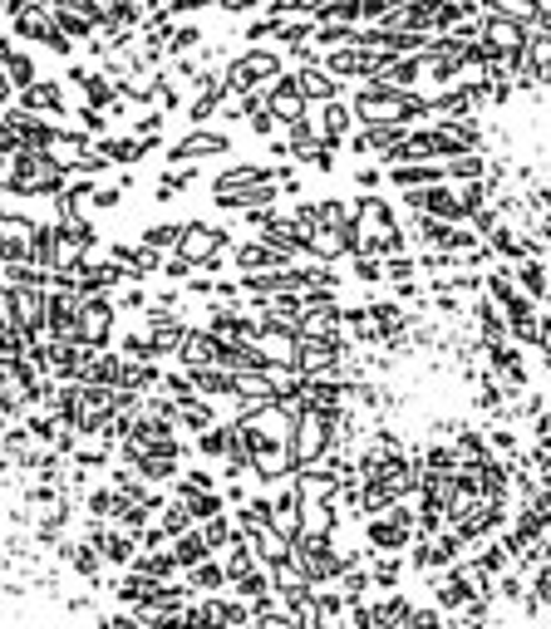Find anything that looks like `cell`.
<instances>
[{
    "instance_id": "cell-1",
    "label": "cell",
    "mask_w": 551,
    "mask_h": 629,
    "mask_svg": "<svg viewBox=\"0 0 551 629\" xmlns=\"http://www.w3.org/2000/svg\"><path fill=\"white\" fill-rule=\"evenodd\" d=\"M69 187V172L45 153V148H20L15 153V172H10V197H60Z\"/></svg>"
},
{
    "instance_id": "cell-2",
    "label": "cell",
    "mask_w": 551,
    "mask_h": 629,
    "mask_svg": "<svg viewBox=\"0 0 551 629\" xmlns=\"http://www.w3.org/2000/svg\"><path fill=\"white\" fill-rule=\"evenodd\" d=\"M276 74H286V59L276 45H246L242 55H232L222 64V84H227V94H251V89H266Z\"/></svg>"
},
{
    "instance_id": "cell-3",
    "label": "cell",
    "mask_w": 551,
    "mask_h": 629,
    "mask_svg": "<svg viewBox=\"0 0 551 629\" xmlns=\"http://www.w3.org/2000/svg\"><path fill=\"white\" fill-rule=\"evenodd\" d=\"M227 251H232V231H227V227H212V222H187L178 256H187L197 271L217 276V271L227 266Z\"/></svg>"
},
{
    "instance_id": "cell-4",
    "label": "cell",
    "mask_w": 551,
    "mask_h": 629,
    "mask_svg": "<svg viewBox=\"0 0 551 629\" xmlns=\"http://www.w3.org/2000/svg\"><path fill=\"white\" fill-rule=\"evenodd\" d=\"M232 153V133L217 128V123H202V128H187L183 138L168 148L163 168H183V163H202V158H222Z\"/></svg>"
},
{
    "instance_id": "cell-5",
    "label": "cell",
    "mask_w": 551,
    "mask_h": 629,
    "mask_svg": "<svg viewBox=\"0 0 551 629\" xmlns=\"http://www.w3.org/2000/svg\"><path fill=\"white\" fill-rule=\"evenodd\" d=\"M114 320H119L114 295H84V300H79V344L109 349V340H114Z\"/></svg>"
},
{
    "instance_id": "cell-6",
    "label": "cell",
    "mask_w": 551,
    "mask_h": 629,
    "mask_svg": "<svg viewBox=\"0 0 551 629\" xmlns=\"http://www.w3.org/2000/svg\"><path fill=\"white\" fill-rule=\"evenodd\" d=\"M50 10L69 40H89L104 30V0H50Z\"/></svg>"
},
{
    "instance_id": "cell-7",
    "label": "cell",
    "mask_w": 551,
    "mask_h": 629,
    "mask_svg": "<svg viewBox=\"0 0 551 629\" xmlns=\"http://www.w3.org/2000/svg\"><path fill=\"white\" fill-rule=\"evenodd\" d=\"M35 231L40 222L25 217V212H0V261H30V246H35Z\"/></svg>"
},
{
    "instance_id": "cell-8",
    "label": "cell",
    "mask_w": 551,
    "mask_h": 629,
    "mask_svg": "<svg viewBox=\"0 0 551 629\" xmlns=\"http://www.w3.org/2000/svg\"><path fill=\"white\" fill-rule=\"evenodd\" d=\"M261 182H276V163H237V168H222L212 177V202L246 192V187H261Z\"/></svg>"
},
{
    "instance_id": "cell-9",
    "label": "cell",
    "mask_w": 551,
    "mask_h": 629,
    "mask_svg": "<svg viewBox=\"0 0 551 629\" xmlns=\"http://www.w3.org/2000/svg\"><path fill=\"white\" fill-rule=\"evenodd\" d=\"M94 148L109 158V168H133V163H143V158L158 148V138H138V133H104V138H94Z\"/></svg>"
},
{
    "instance_id": "cell-10",
    "label": "cell",
    "mask_w": 551,
    "mask_h": 629,
    "mask_svg": "<svg viewBox=\"0 0 551 629\" xmlns=\"http://www.w3.org/2000/svg\"><path fill=\"white\" fill-rule=\"evenodd\" d=\"M55 30H60V25H55L50 0H30L25 10H15V15H10V35H15V40H35V45H45Z\"/></svg>"
},
{
    "instance_id": "cell-11",
    "label": "cell",
    "mask_w": 551,
    "mask_h": 629,
    "mask_svg": "<svg viewBox=\"0 0 551 629\" xmlns=\"http://www.w3.org/2000/svg\"><path fill=\"white\" fill-rule=\"evenodd\" d=\"M15 109H25V114H45V118H69L64 84L60 79H40V84L20 89V94H15Z\"/></svg>"
},
{
    "instance_id": "cell-12",
    "label": "cell",
    "mask_w": 551,
    "mask_h": 629,
    "mask_svg": "<svg viewBox=\"0 0 551 629\" xmlns=\"http://www.w3.org/2000/svg\"><path fill=\"white\" fill-rule=\"evenodd\" d=\"M355 109L345 104V99H330V104H315V128H320V138L325 143H350V133H355Z\"/></svg>"
},
{
    "instance_id": "cell-13",
    "label": "cell",
    "mask_w": 551,
    "mask_h": 629,
    "mask_svg": "<svg viewBox=\"0 0 551 629\" xmlns=\"http://www.w3.org/2000/svg\"><path fill=\"white\" fill-rule=\"evenodd\" d=\"M355 236H379V231H394L399 227V217H394V207L384 202V197H355Z\"/></svg>"
},
{
    "instance_id": "cell-14",
    "label": "cell",
    "mask_w": 551,
    "mask_h": 629,
    "mask_svg": "<svg viewBox=\"0 0 551 629\" xmlns=\"http://www.w3.org/2000/svg\"><path fill=\"white\" fill-rule=\"evenodd\" d=\"M0 69L10 74V84H15V89H30V84H40V79H45V74H40V64H35V55H25L15 35H5V40H0Z\"/></svg>"
},
{
    "instance_id": "cell-15",
    "label": "cell",
    "mask_w": 551,
    "mask_h": 629,
    "mask_svg": "<svg viewBox=\"0 0 551 629\" xmlns=\"http://www.w3.org/2000/svg\"><path fill=\"white\" fill-rule=\"evenodd\" d=\"M296 79H301V89H306L310 104H330V99H345V79H335L325 64H301L296 69Z\"/></svg>"
},
{
    "instance_id": "cell-16",
    "label": "cell",
    "mask_w": 551,
    "mask_h": 629,
    "mask_svg": "<svg viewBox=\"0 0 551 629\" xmlns=\"http://www.w3.org/2000/svg\"><path fill=\"white\" fill-rule=\"evenodd\" d=\"M197 182V163H183V168H163L158 172V182H153V197L158 202H178L187 187Z\"/></svg>"
},
{
    "instance_id": "cell-17",
    "label": "cell",
    "mask_w": 551,
    "mask_h": 629,
    "mask_svg": "<svg viewBox=\"0 0 551 629\" xmlns=\"http://www.w3.org/2000/svg\"><path fill=\"white\" fill-rule=\"evenodd\" d=\"M60 236L79 251V256H94V246H99V227H94V217L84 212V217H69V222H55Z\"/></svg>"
},
{
    "instance_id": "cell-18",
    "label": "cell",
    "mask_w": 551,
    "mask_h": 629,
    "mask_svg": "<svg viewBox=\"0 0 551 629\" xmlns=\"http://www.w3.org/2000/svg\"><path fill=\"white\" fill-rule=\"evenodd\" d=\"M183 231H187V222H153V227L138 231V241L168 256V251H178V246H183Z\"/></svg>"
},
{
    "instance_id": "cell-19",
    "label": "cell",
    "mask_w": 551,
    "mask_h": 629,
    "mask_svg": "<svg viewBox=\"0 0 551 629\" xmlns=\"http://www.w3.org/2000/svg\"><path fill=\"white\" fill-rule=\"evenodd\" d=\"M512 276H517V286L527 290L532 300H547V290H551V276H547V266L532 256V261H522V266H512Z\"/></svg>"
},
{
    "instance_id": "cell-20",
    "label": "cell",
    "mask_w": 551,
    "mask_h": 629,
    "mask_svg": "<svg viewBox=\"0 0 551 629\" xmlns=\"http://www.w3.org/2000/svg\"><path fill=\"white\" fill-rule=\"evenodd\" d=\"M178 428H192V433H207V428H217V413H212V403H207V399H183V403H178Z\"/></svg>"
},
{
    "instance_id": "cell-21",
    "label": "cell",
    "mask_w": 551,
    "mask_h": 629,
    "mask_svg": "<svg viewBox=\"0 0 551 629\" xmlns=\"http://www.w3.org/2000/svg\"><path fill=\"white\" fill-rule=\"evenodd\" d=\"M202 45H207L202 25H178V20H173V35H168V59H178V55H197Z\"/></svg>"
},
{
    "instance_id": "cell-22",
    "label": "cell",
    "mask_w": 551,
    "mask_h": 629,
    "mask_svg": "<svg viewBox=\"0 0 551 629\" xmlns=\"http://www.w3.org/2000/svg\"><path fill=\"white\" fill-rule=\"evenodd\" d=\"M419 276V256L399 251V256H384V281H414Z\"/></svg>"
},
{
    "instance_id": "cell-23",
    "label": "cell",
    "mask_w": 551,
    "mask_h": 629,
    "mask_svg": "<svg viewBox=\"0 0 551 629\" xmlns=\"http://www.w3.org/2000/svg\"><path fill=\"white\" fill-rule=\"evenodd\" d=\"M355 281H360V286H379V281H384V261L355 251Z\"/></svg>"
},
{
    "instance_id": "cell-24",
    "label": "cell",
    "mask_w": 551,
    "mask_h": 629,
    "mask_svg": "<svg viewBox=\"0 0 551 629\" xmlns=\"http://www.w3.org/2000/svg\"><path fill=\"white\" fill-rule=\"evenodd\" d=\"M79 128H84V133H89V138H104V133H109V123H114V118L104 114V109H89V104H79Z\"/></svg>"
},
{
    "instance_id": "cell-25",
    "label": "cell",
    "mask_w": 551,
    "mask_h": 629,
    "mask_svg": "<svg viewBox=\"0 0 551 629\" xmlns=\"http://www.w3.org/2000/svg\"><path fill=\"white\" fill-rule=\"evenodd\" d=\"M335 153H340V143H325V138H320V143H315V148L306 153V168L335 172V168H340V163H335Z\"/></svg>"
},
{
    "instance_id": "cell-26",
    "label": "cell",
    "mask_w": 551,
    "mask_h": 629,
    "mask_svg": "<svg viewBox=\"0 0 551 629\" xmlns=\"http://www.w3.org/2000/svg\"><path fill=\"white\" fill-rule=\"evenodd\" d=\"M148 300H153V295H148L143 286H133V281H128V286L114 295V305H119L123 315H138V310H148Z\"/></svg>"
},
{
    "instance_id": "cell-27",
    "label": "cell",
    "mask_w": 551,
    "mask_h": 629,
    "mask_svg": "<svg viewBox=\"0 0 551 629\" xmlns=\"http://www.w3.org/2000/svg\"><path fill=\"white\" fill-rule=\"evenodd\" d=\"M222 580H227V571H222V566H212V561L192 566V585H202V590H217Z\"/></svg>"
},
{
    "instance_id": "cell-28",
    "label": "cell",
    "mask_w": 551,
    "mask_h": 629,
    "mask_svg": "<svg viewBox=\"0 0 551 629\" xmlns=\"http://www.w3.org/2000/svg\"><path fill=\"white\" fill-rule=\"evenodd\" d=\"M394 300H399V305H414V300H424V290H419V281H394Z\"/></svg>"
},
{
    "instance_id": "cell-29",
    "label": "cell",
    "mask_w": 551,
    "mask_h": 629,
    "mask_svg": "<svg viewBox=\"0 0 551 629\" xmlns=\"http://www.w3.org/2000/svg\"><path fill=\"white\" fill-rule=\"evenodd\" d=\"M355 182H360V187H365V192H374V187H379V182H384V172L374 168V163H360V168H355Z\"/></svg>"
},
{
    "instance_id": "cell-30",
    "label": "cell",
    "mask_w": 551,
    "mask_h": 629,
    "mask_svg": "<svg viewBox=\"0 0 551 629\" xmlns=\"http://www.w3.org/2000/svg\"><path fill=\"white\" fill-rule=\"evenodd\" d=\"M15 94H20V89H15V84H10V74L0 69V109H15Z\"/></svg>"
},
{
    "instance_id": "cell-31",
    "label": "cell",
    "mask_w": 551,
    "mask_h": 629,
    "mask_svg": "<svg viewBox=\"0 0 551 629\" xmlns=\"http://www.w3.org/2000/svg\"><path fill=\"white\" fill-rule=\"evenodd\" d=\"M0 5H5V15H15V10H25L30 0H0Z\"/></svg>"
},
{
    "instance_id": "cell-32",
    "label": "cell",
    "mask_w": 551,
    "mask_h": 629,
    "mask_svg": "<svg viewBox=\"0 0 551 629\" xmlns=\"http://www.w3.org/2000/svg\"><path fill=\"white\" fill-rule=\"evenodd\" d=\"M0 271H5V261H0Z\"/></svg>"
},
{
    "instance_id": "cell-33",
    "label": "cell",
    "mask_w": 551,
    "mask_h": 629,
    "mask_svg": "<svg viewBox=\"0 0 551 629\" xmlns=\"http://www.w3.org/2000/svg\"><path fill=\"white\" fill-rule=\"evenodd\" d=\"M0 15H5V5H0Z\"/></svg>"
}]
</instances>
